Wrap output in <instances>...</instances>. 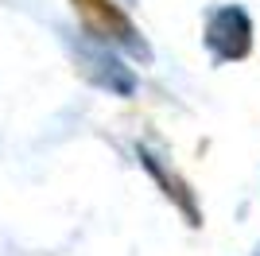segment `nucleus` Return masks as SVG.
Segmentation results:
<instances>
[{"label": "nucleus", "mask_w": 260, "mask_h": 256, "mask_svg": "<svg viewBox=\"0 0 260 256\" xmlns=\"http://www.w3.org/2000/svg\"><path fill=\"white\" fill-rule=\"evenodd\" d=\"M206 51L214 62H241L252 51V20L237 4H221L206 16Z\"/></svg>", "instance_id": "f03ea898"}, {"label": "nucleus", "mask_w": 260, "mask_h": 256, "mask_svg": "<svg viewBox=\"0 0 260 256\" xmlns=\"http://www.w3.org/2000/svg\"><path fill=\"white\" fill-rule=\"evenodd\" d=\"M256 256H260V252H256Z\"/></svg>", "instance_id": "39448f33"}, {"label": "nucleus", "mask_w": 260, "mask_h": 256, "mask_svg": "<svg viewBox=\"0 0 260 256\" xmlns=\"http://www.w3.org/2000/svg\"><path fill=\"white\" fill-rule=\"evenodd\" d=\"M78 12V20L86 27L89 39H98L101 47H117V51H128L132 58L140 62H152V47L136 31V23L128 20V12L120 8L117 0H70Z\"/></svg>", "instance_id": "f257e3e1"}, {"label": "nucleus", "mask_w": 260, "mask_h": 256, "mask_svg": "<svg viewBox=\"0 0 260 256\" xmlns=\"http://www.w3.org/2000/svg\"><path fill=\"white\" fill-rule=\"evenodd\" d=\"M89 62L98 66V70L89 74L98 85H109V89H113V93H120V97H128L132 89H136L132 70H128V66H120V58H113L109 51H93V58H89Z\"/></svg>", "instance_id": "20e7f679"}, {"label": "nucleus", "mask_w": 260, "mask_h": 256, "mask_svg": "<svg viewBox=\"0 0 260 256\" xmlns=\"http://www.w3.org/2000/svg\"><path fill=\"white\" fill-rule=\"evenodd\" d=\"M140 163L148 167V175H152V179L163 186V194H167V198H171V202L183 210L186 225H194V229H198V225H202V210H198V202H194V190H190V186H186V182L179 179L175 171L163 167L159 155H152V151H144V148H140Z\"/></svg>", "instance_id": "7ed1b4c3"}]
</instances>
